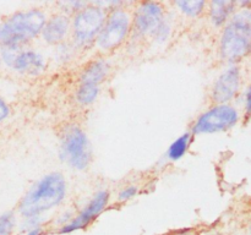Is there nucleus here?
I'll return each instance as SVG.
<instances>
[{
	"instance_id": "nucleus-15",
	"label": "nucleus",
	"mask_w": 251,
	"mask_h": 235,
	"mask_svg": "<svg viewBox=\"0 0 251 235\" xmlns=\"http://www.w3.org/2000/svg\"><path fill=\"white\" fill-rule=\"evenodd\" d=\"M189 142H190V134H185L179 137L178 140H176L168 149L169 159H172V161L180 159L188 151Z\"/></svg>"
},
{
	"instance_id": "nucleus-18",
	"label": "nucleus",
	"mask_w": 251,
	"mask_h": 235,
	"mask_svg": "<svg viewBox=\"0 0 251 235\" xmlns=\"http://www.w3.org/2000/svg\"><path fill=\"white\" fill-rule=\"evenodd\" d=\"M16 225V215L14 212L9 211L0 214V235H14Z\"/></svg>"
},
{
	"instance_id": "nucleus-20",
	"label": "nucleus",
	"mask_w": 251,
	"mask_h": 235,
	"mask_svg": "<svg viewBox=\"0 0 251 235\" xmlns=\"http://www.w3.org/2000/svg\"><path fill=\"white\" fill-rule=\"evenodd\" d=\"M10 115V107L6 103V100L0 95V122H2L4 120L7 119V117Z\"/></svg>"
},
{
	"instance_id": "nucleus-24",
	"label": "nucleus",
	"mask_w": 251,
	"mask_h": 235,
	"mask_svg": "<svg viewBox=\"0 0 251 235\" xmlns=\"http://www.w3.org/2000/svg\"><path fill=\"white\" fill-rule=\"evenodd\" d=\"M247 235H251V223H250L249 227H248V229H247Z\"/></svg>"
},
{
	"instance_id": "nucleus-22",
	"label": "nucleus",
	"mask_w": 251,
	"mask_h": 235,
	"mask_svg": "<svg viewBox=\"0 0 251 235\" xmlns=\"http://www.w3.org/2000/svg\"><path fill=\"white\" fill-rule=\"evenodd\" d=\"M43 233H44L43 227H38V228H34V229L24 233L22 235H43Z\"/></svg>"
},
{
	"instance_id": "nucleus-19",
	"label": "nucleus",
	"mask_w": 251,
	"mask_h": 235,
	"mask_svg": "<svg viewBox=\"0 0 251 235\" xmlns=\"http://www.w3.org/2000/svg\"><path fill=\"white\" fill-rule=\"evenodd\" d=\"M137 193V188L135 185H129L127 188H123L122 191L118 195V200L120 202H126V201L131 200L132 197H135Z\"/></svg>"
},
{
	"instance_id": "nucleus-8",
	"label": "nucleus",
	"mask_w": 251,
	"mask_h": 235,
	"mask_svg": "<svg viewBox=\"0 0 251 235\" xmlns=\"http://www.w3.org/2000/svg\"><path fill=\"white\" fill-rule=\"evenodd\" d=\"M239 120L237 109L232 105L218 104L208 112L203 113L194 126L195 134H211L225 131L234 126Z\"/></svg>"
},
{
	"instance_id": "nucleus-4",
	"label": "nucleus",
	"mask_w": 251,
	"mask_h": 235,
	"mask_svg": "<svg viewBox=\"0 0 251 235\" xmlns=\"http://www.w3.org/2000/svg\"><path fill=\"white\" fill-rule=\"evenodd\" d=\"M60 157L75 169H85L91 161V147L85 132L77 126L68 127L61 137Z\"/></svg>"
},
{
	"instance_id": "nucleus-3",
	"label": "nucleus",
	"mask_w": 251,
	"mask_h": 235,
	"mask_svg": "<svg viewBox=\"0 0 251 235\" xmlns=\"http://www.w3.org/2000/svg\"><path fill=\"white\" fill-rule=\"evenodd\" d=\"M251 46V9L235 12L226 26L221 39V53L228 61H237L249 51Z\"/></svg>"
},
{
	"instance_id": "nucleus-14",
	"label": "nucleus",
	"mask_w": 251,
	"mask_h": 235,
	"mask_svg": "<svg viewBox=\"0 0 251 235\" xmlns=\"http://www.w3.org/2000/svg\"><path fill=\"white\" fill-rule=\"evenodd\" d=\"M235 2L233 1H222V0H217V1H212L210 4V12L211 19L216 26H222L228 17L230 16L233 11H234Z\"/></svg>"
},
{
	"instance_id": "nucleus-1",
	"label": "nucleus",
	"mask_w": 251,
	"mask_h": 235,
	"mask_svg": "<svg viewBox=\"0 0 251 235\" xmlns=\"http://www.w3.org/2000/svg\"><path fill=\"white\" fill-rule=\"evenodd\" d=\"M66 183L63 175L51 173L43 176L21 200L19 213L25 219L41 217L43 212L51 210L64 200Z\"/></svg>"
},
{
	"instance_id": "nucleus-6",
	"label": "nucleus",
	"mask_w": 251,
	"mask_h": 235,
	"mask_svg": "<svg viewBox=\"0 0 251 235\" xmlns=\"http://www.w3.org/2000/svg\"><path fill=\"white\" fill-rule=\"evenodd\" d=\"M0 60L12 70L27 75H37L46 68L43 56L32 49H24L22 46L0 48Z\"/></svg>"
},
{
	"instance_id": "nucleus-17",
	"label": "nucleus",
	"mask_w": 251,
	"mask_h": 235,
	"mask_svg": "<svg viewBox=\"0 0 251 235\" xmlns=\"http://www.w3.org/2000/svg\"><path fill=\"white\" fill-rule=\"evenodd\" d=\"M176 5L184 14L195 17L202 12L206 2L202 1V0H181V1H176Z\"/></svg>"
},
{
	"instance_id": "nucleus-12",
	"label": "nucleus",
	"mask_w": 251,
	"mask_h": 235,
	"mask_svg": "<svg viewBox=\"0 0 251 235\" xmlns=\"http://www.w3.org/2000/svg\"><path fill=\"white\" fill-rule=\"evenodd\" d=\"M69 28H70V22L68 17L64 15H55L46 21L42 28V36L47 43L58 44L68 36Z\"/></svg>"
},
{
	"instance_id": "nucleus-13",
	"label": "nucleus",
	"mask_w": 251,
	"mask_h": 235,
	"mask_svg": "<svg viewBox=\"0 0 251 235\" xmlns=\"http://www.w3.org/2000/svg\"><path fill=\"white\" fill-rule=\"evenodd\" d=\"M109 66L105 61L103 60H96L91 63L87 68L83 70L82 75H81V83L85 85H92V86H100V83L107 76Z\"/></svg>"
},
{
	"instance_id": "nucleus-26",
	"label": "nucleus",
	"mask_w": 251,
	"mask_h": 235,
	"mask_svg": "<svg viewBox=\"0 0 251 235\" xmlns=\"http://www.w3.org/2000/svg\"><path fill=\"white\" fill-rule=\"evenodd\" d=\"M249 53H250V56H251V46H250V48H249Z\"/></svg>"
},
{
	"instance_id": "nucleus-16",
	"label": "nucleus",
	"mask_w": 251,
	"mask_h": 235,
	"mask_svg": "<svg viewBox=\"0 0 251 235\" xmlns=\"http://www.w3.org/2000/svg\"><path fill=\"white\" fill-rule=\"evenodd\" d=\"M98 92H100V86L80 83L77 92H76V99H77L81 104H91V103L97 98Z\"/></svg>"
},
{
	"instance_id": "nucleus-25",
	"label": "nucleus",
	"mask_w": 251,
	"mask_h": 235,
	"mask_svg": "<svg viewBox=\"0 0 251 235\" xmlns=\"http://www.w3.org/2000/svg\"><path fill=\"white\" fill-rule=\"evenodd\" d=\"M0 71H1V60H0Z\"/></svg>"
},
{
	"instance_id": "nucleus-21",
	"label": "nucleus",
	"mask_w": 251,
	"mask_h": 235,
	"mask_svg": "<svg viewBox=\"0 0 251 235\" xmlns=\"http://www.w3.org/2000/svg\"><path fill=\"white\" fill-rule=\"evenodd\" d=\"M164 235H199V233L194 229H180L174 230V232H171Z\"/></svg>"
},
{
	"instance_id": "nucleus-2",
	"label": "nucleus",
	"mask_w": 251,
	"mask_h": 235,
	"mask_svg": "<svg viewBox=\"0 0 251 235\" xmlns=\"http://www.w3.org/2000/svg\"><path fill=\"white\" fill-rule=\"evenodd\" d=\"M46 16L37 9L20 11L0 24V48L24 46L41 33Z\"/></svg>"
},
{
	"instance_id": "nucleus-23",
	"label": "nucleus",
	"mask_w": 251,
	"mask_h": 235,
	"mask_svg": "<svg viewBox=\"0 0 251 235\" xmlns=\"http://www.w3.org/2000/svg\"><path fill=\"white\" fill-rule=\"evenodd\" d=\"M245 107H247V112L250 114L251 113V86L247 93V104H245Z\"/></svg>"
},
{
	"instance_id": "nucleus-7",
	"label": "nucleus",
	"mask_w": 251,
	"mask_h": 235,
	"mask_svg": "<svg viewBox=\"0 0 251 235\" xmlns=\"http://www.w3.org/2000/svg\"><path fill=\"white\" fill-rule=\"evenodd\" d=\"M105 22V14L98 6L80 9L73 20L74 37L80 44H87L97 38Z\"/></svg>"
},
{
	"instance_id": "nucleus-11",
	"label": "nucleus",
	"mask_w": 251,
	"mask_h": 235,
	"mask_svg": "<svg viewBox=\"0 0 251 235\" xmlns=\"http://www.w3.org/2000/svg\"><path fill=\"white\" fill-rule=\"evenodd\" d=\"M240 70L237 66L227 69L218 77L213 86L212 98L218 104H225L228 100L233 99L240 87Z\"/></svg>"
},
{
	"instance_id": "nucleus-5",
	"label": "nucleus",
	"mask_w": 251,
	"mask_h": 235,
	"mask_svg": "<svg viewBox=\"0 0 251 235\" xmlns=\"http://www.w3.org/2000/svg\"><path fill=\"white\" fill-rule=\"evenodd\" d=\"M131 27V17L123 9L112 10L97 36L98 48L112 50L119 47L127 37Z\"/></svg>"
},
{
	"instance_id": "nucleus-10",
	"label": "nucleus",
	"mask_w": 251,
	"mask_h": 235,
	"mask_svg": "<svg viewBox=\"0 0 251 235\" xmlns=\"http://www.w3.org/2000/svg\"><path fill=\"white\" fill-rule=\"evenodd\" d=\"M164 10L158 2H142L134 15V27L137 33L152 34L163 24Z\"/></svg>"
},
{
	"instance_id": "nucleus-9",
	"label": "nucleus",
	"mask_w": 251,
	"mask_h": 235,
	"mask_svg": "<svg viewBox=\"0 0 251 235\" xmlns=\"http://www.w3.org/2000/svg\"><path fill=\"white\" fill-rule=\"evenodd\" d=\"M108 200H109V193L107 191H100V192L96 193L91 202L77 215L71 218L70 222L66 223L58 230L59 234H70L76 230L88 227L103 212V210L107 206Z\"/></svg>"
}]
</instances>
